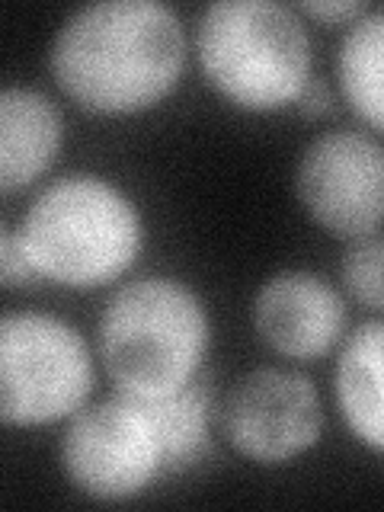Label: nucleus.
Wrapping results in <instances>:
<instances>
[{
	"instance_id": "0eeeda50",
	"label": "nucleus",
	"mask_w": 384,
	"mask_h": 512,
	"mask_svg": "<svg viewBox=\"0 0 384 512\" xmlns=\"http://www.w3.org/2000/svg\"><path fill=\"white\" fill-rule=\"evenodd\" d=\"M298 199L320 228L343 240L372 237L384 215V151L362 132H327L304 148Z\"/></svg>"
},
{
	"instance_id": "423d86ee",
	"label": "nucleus",
	"mask_w": 384,
	"mask_h": 512,
	"mask_svg": "<svg viewBox=\"0 0 384 512\" xmlns=\"http://www.w3.org/2000/svg\"><path fill=\"white\" fill-rule=\"evenodd\" d=\"M61 468L71 484L100 503H125L164 474V452L135 397L80 407L61 439Z\"/></svg>"
},
{
	"instance_id": "9d476101",
	"label": "nucleus",
	"mask_w": 384,
	"mask_h": 512,
	"mask_svg": "<svg viewBox=\"0 0 384 512\" xmlns=\"http://www.w3.org/2000/svg\"><path fill=\"white\" fill-rule=\"evenodd\" d=\"M61 112L32 87H0V192H16L48 170L61 148Z\"/></svg>"
},
{
	"instance_id": "9b49d317",
	"label": "nucleus",
	"mask_w": 384,
	"mask_h": 512,
	"mask_svg": "<svg viewBox=\"0 0 384 512\" xmlns=\"http://www.w3.org/2000/svg\"><path fill=\"white\" fill-rule=\"evenodd\" d=\"M384 324L365 320L346 336L333 372L336 407H340L352 436L365 442L375 455L384 448V410H381V378H384Z\"/></svg>"
},
{
	"instance_id": "f03ea898",
	"label": "nucleus",
	"mask_w": 384,
	"mask_h": 512,
	"mask_svg": "<svg viewBox=\"0 0 384 512\" xmlns=\"http://www.w3.org/2000/svg\"><path fill=\"white\" fill-rule=\"evenodd\" d=\"M13 240L39 279L96 288L138 260L144 224L119 186L93 173H71L32 199Z\"/></svg>"
},
{
	"instance_id": "6e6552de",
	"label": "nucleus",
	"mask_w": 384,
	"mask_h": 512,
	"mask_svg": "<svg viewBox=\"0 0 384 512\" xmlns=\"http://www.w3.org/2000/svg\"><path fill=\"white\" fill-rule=\"evenodd\" d=\"M224 436L256 464H285L317 445L324 407L311 378L282 368L244 375L224 404Z\"/></svg>"
},
{
	"instance_id": "2eb2a0df",
	"label": "nucleus",
	"mask_w": 384,
	"mask_h": 512,
	"mask_svg": "<svg viewBox=\"0 0 384 512\" xmlns=\"http://www.w3.org/2000/svg\"><path fill=\"white\" fill-rule=\"evenodd\" d=\"M301 10L327 23H352V20H359L368 7L362 0H308Z\"/></svg>"
},
{
	"instance_id": "20e7f679",
	"label": "nucleus",
	"mask_w": 384,
	"mask_h": 512,
	"mask_svg": "<svg viewBox=\"0 0 384 512\" xmlns=\"http://www.w3.org/2000/svg\"><path fill=\"white\" fill-rule=\"evenodd\" d=\"M205 77L228 103L276 112L311 80V39L295 10L276 0H218L196 26Z\"/></svg>"
},
{
	"instance_id": "dca6fc26",
	"label": "nucleus",
	"mask_w": 384,
	"mask_h": 512,
	"mask_svg": "<svg viewBox=\"0 0 384 512\" xmlns=\"http://www.w3.org/2000/svg\"><path fill=\"white\" fill-rule=\"evenodd\" d=\"M36 279H39L36 269H32V263L26 260V253L16 247V240L10 237L4 256H0V282H4V285H29Z\"/></svg>"
},
{
	"instance_id": "1a4fd4ad",
	"label": "nucleus",
	"mask_w": 384,
	"mask_h": 512,
	"mask_svg": "<svg viewBox=\"0 0 384 512\" xmlns=\"http://www.w3.org/2000/svg\"><path fill=\"white\" fill-rule=\"evenodd\" d=\"M253 324L285 359H320L343 340L346 304L314 272H279L253 298Z\"/></svg>"
},
{
	"instance_id": "4468645a",
	"label": "nucleus",
	"mask_w": 384,
	"mask_h": 512,
	"mask_svg": "<svg viewBox=\"0 0 384 512\" xmlns=\"http://www.w3.org/2000/svg\"><path fill=\"white\" fill-rule=\"evenodd\" d=\"M343 282L349 295L359 298L368 311L384 308V244L378 234L352 244L343 260Z\"/></svg>"
},
{
	"instance_id": "f3484780",
	"label": "nucleus",
	"mask_w": 384,
	"mask_h": 512,
	"mask_svg": "<svg viewBox=\"0 0 384 512\" xmlns=\"http://www.w3.org/2000/svg\"><path fill=\"white\" fill-rule=\"evenodd\" d=\"M298 103H301V112L304 116H327V112L333 109V93L327 87V80H320V77H311L308 84H304L301 96H298Z\"/></svg>"
},
{
	"instance_id": "39448f33",
	"label": "nucleus",
	"mask_w": 384,
	"mask_h": 512,
	"mask_svg": "<svg viewBox=\"0 0 384 512\" xmlns=\"http://www.w3.org/2000/svg\"><path fill=\"white\" fill-rule=\"evenodd\" d=\"M90 391L93 359L71 324L42 311L0 314V423L68 420Z\"/></svg>"
},
{
	"instance_id": "7ed1b4c3",
	"label": "nucleus",
	"mask_w": 384,
	"mask_h": 512,
	"mask_svg": "<svg viewBox=\"0 0 384 512\" xmlns=\"http://www.w3.org/2000/svg\"><path fill=\"white\" fill-rule=\"evenodd\" d=\"M208 311L180 279L122 285L100 317V356L125 397L151 400L196 381L208 352Z\"/></svg>"
},
{
	"instance_id": "a211bd4d",
	"label": "nucleus",
	"mask_w": 384,
	"mask_h": 512,
	"mask_svg": "<svg viewBox=\"0 0 384 512\" xmlns=\"http://www.w3.org/2000/svg\"><path fill=\"white\" fill-rule=\"evenodd\" d=\"M7 244H10V237H7V228H4V221H0V256H4Z\"/></svg>"
},
{
	"instance_id": "f257e3e1",
	"label": "nucleus",
	"mask_w": 384,
	"mask_h": 512,
	"mask_svg": "<svg viewBox=\"0 0 384 512\" xmlns=\"http://www.w3.org/2000/svg\"><path fill=\"white\" fill-rule=\"evenodd\" d=\"M48 64L80 109L128 116L157 106L176 87L186 32L160 0H100L61 23Z\"/></svg>"
},
{
	"instance_id": "f8f14e48",
	"label": "nucleus",
	"mask_w": 384,
	"mask_h": 512,
	"mask_svg": "<svg viewBox=\"0 0 384 512\" xmlns=\"http://www.w3.org/2000/svg\"><path fill=\"white\" fill-rule=\"evenodd\" d=\"M384 13L365 10L359 20L349 23L343 36L340 55H336V74L346 103L356 109V116L378 135L384 128Z\"/></svg>"
},
{
	"instance_id": "ddd939ff",
	"label": "nucleus",
	"mask_w": 384,
	"mask_h": 512,
	"mask_svg": "<svg viewBox=\"0 0 384 512\" xmlns=\"http://www.w3.org/2000/svg\"><path fill=\"white\" fill-rule=\"evenodd\" d=\"M138 400V397H135ZM157 432L164 471H183L208 452V420H212V391L202 381H189L186 388L138 400Z\"/></svg>"
}]
</instances>
